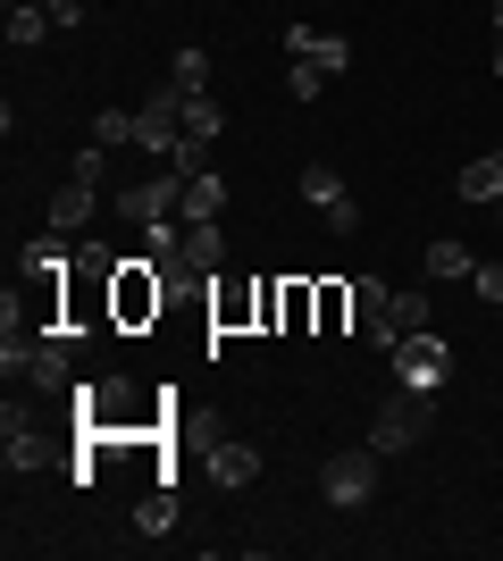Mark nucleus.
I'll list each match as a JSON object with an SVG mask.
<instances>
[{
	"mask_svg": "<svg viewBox=\"0 0 503 561\" xmlns=\"http://www.w3.org/2000/svg\"><path fill=\"white\" fill-rule=\"evenodd\" d=\"M93 218H101V185H84V176H68V185L50 193L43 227H59V234H93Z\"/></svg>",
	"mask_w": 503,
	"mask_h": 561,
	"instance_id": "obj_10",
	"label": "nucleus"
},
{
	"mask_svg": "<svg viewBox=\"0 0 503 561\" xmlns=\"http://www.w3.org/2000/svg\"><path fill=\"white\" fill-rule=\"evenodd\" d=\"M495 34H503V0H495Z\"/></svg>",
	"mask_w": 503,
	"mask_h": 561,
	"instance_id": "obj_32",
	"label": "nucleus"
},
{
	"mask_svg": "<svg viewBox=\"0 0 503 561\" xmlns=\"http://www.w3.org/2000/svg\"><path fill=\"white\" fill-rule=\"evenodd\" d=\"M428 328H436V302H428V285L395 294V344H403V335H428Z\"/></svg>",
	"mask_w": 503,
	"mask_h": 561,
	"instance_id": "obj_20",
	"label": "nucleus"
},
{
	"mask_svg": "<svg viewBox=\"0 0 503 561\" xmlns=\"http://www.w3.org/2000/svg\"><path fill=\"white\" fill-rule=\"evenodd\" d=\"M185 135H202V142H218L227 135V110H218L210 93H185Z\"/></svg>",
	"mask_w": 503,
	"mask_h": 561,
	"instance_id": "obj_24",
	"label": "nucleus"
},
{
	"mask_svg": "<svg viewBox=\"0 0 503 561\" xmlns=\"http://www.w3.org/2000/svg\"><path fill=\"white\" fill-rule=\"evenodd\" d=\"M353 319H361V335H369L378 352H395V285L353 277Z\"/></svg>",
	"mask_w": 503,
	"mask_h": 561,
	"instance_id": "obj_9",
	"label": "nucleus"
},
{
	"mask_svg": "<svg viewBox=\"0 0 503 561\" xmlns=\"http://www.w3.org/2000/svg\"><path fill=\"white\" fill-rule=\"evenodd\" d=\"M428 420H436V402L428 394H395V402H378V420H369V453H378V461H395V453H411L420 445V436H428Z\"/></svg>",
	"mask_w": 503,
	"mask_h": 561,
	"instance_id": "obj_4",
	"label": "nucleus"
},
{
	"mask_svg": "<svg viewBox=\"0 0 503 561\" xmlns=\"http://www.w3.org/2000/svg\"><path fill=\"white\" fill-rule=\"evenodd\" d=\"M319 494H328L335 512H361L369 494H378V453L361 445V453H335L328 469H319Z\"/></svg>",
	"mask_w": 503,
	"mask_h": 561,
	"instance_id": "obj_6",
	"label": "nucleus"
},
{
	"mask_svg": "<svg viewBox=\"0 0 503 561\" xmlns=\"http://www.w3.org/2000/svg\"><path fill=\"white\" fill-rule=\"evenodd\" d=\"M210 478H218L227 494L252 486V478H261V453H252V445H210Z\"/></svg>",
	"mask_w": 503,
	"mask_h": 561,
	"instance_id": "obj_16",
	"label": "nucleus"
},
{
	"mask_svg": "<svg viewBox=\"0 0 503 561\" xmlns=\"http://www.w3.org/2000/svg\"><path fill=\"white\" fill-rule=\"evenodd\" d=\"M168 294H176V285L151 277V260H126L118 277H110V328H151Z\"/></svg>",
	"mask_w": 503,
	"mask_h": 561,
	"instance_id": "obj_3",
	"label": "nucleus"
},
{
	"mask_svg": "<svg viewBox=\"0 0 503 561\" xmlns=\"http://www.w3.org/2000/svg\"><path fill=\"white\" fill-rule=\"evenodd\" d=\"M227 268V243H218V218L210 227H185V277H218ZM176 277V285H185Z\"/></svg>",
	"mask_w": 503,
	"mask_h": 561,
	"instance_id": "obj_14",
	"label": "nucleus"
},
{
	"mask_svg": "<svg viewBox=\"0 0 503 561\" xmlns=\"http://www.w3.org/2000/svg\"><path fill=\"white\" fill-rule=\"evenodd\" d=\"M101 168H110V151H101V142H84V151H76V176H84V185H101Z\"/></svg>",
	"mask_w": 503,
	"mask_h": 561,
	"instance_id": "obj_29",
	"label": "nucleus"
},
{
	"mask_svg": "<svg viewBox=\"0 0 503 561\" xmlns=\"http://www.w3.org/2000/svg\"><path fill=\"white\" fill-rule=\"evenodd\" d=\"M470 285H479V302L503 310V268H470Z\"/></svg>",
	"mask_w": 503,
	"mask_h": 561,
	"instance_id": "obj_30",
	"label": "nucleus"
},
{
	"mask_svg": "<svg viewBox=\"0 0 503 561\" xmlns=\"http://www.w3.org/2000/svg\"><path fill=\"white\" fill-rule=\"evenodd\" d=\"M68 411L93 427V436H144V427H151L144 411H135V386H126V377H76Z\"/></svg>",
	"mask_w": 503,
	"mask_h": 561,
	"instance_id": "obj_1",
	"label": "nucleus"
},
{
	"mask_svg": "<svg viewBox=\"0 0 503 561\" xmlns=\"http://www.w3.org/2000/svg\"><path fill=\"white\" fill-rule=\"evenodd\" d=\"M18 268H25L34 285H59V277L76 268V260H68V234H59V227H43V234H34V243L18 252Z\"/></svg>",
	"mask_w": 503,
	"mask_h": 561,
	"instance_id": "obj_11",
	"label": "nucleus"
},
{
	"mask_svg": "<svg viewBox=\"0 0 503 561\" xmlns=\"http://www.w3.org/2000/svg\"><path fill=\"white\" fill-rule=\"evenodd\" d=\"M454 193H461V202H479V210H487V202H503V160H495V151H487V160H470V168L454 176Z\"/></svg>",
	"mask_w": 503,
	"mask_h": 561,
	"instance_id": "obj_17",
	"label": "nucleus"
},
{
	"mask_svg": "<svg viewBox=\"0 0 503 561\" xmlns=\"http://www.w3.org/2000/svg\"><path fill=\"white\" fill-rule=\"evenodd\" d=\"M386 360H395V386H411V394H436V386L454 377V344H445L436 328H428V335H403Z\"/></svg>",
	"mask_w": 503,
	"mask_h": 561,
	"instance_id": "obj_5",
	"label": "nucleus"
},
{
	"mask_svg": "<svg viewBox=\"0 0 503 561\" xmlns=\"http://www.w3.org/2000/svg\"><path fill=\"white\" fill-rule=\"evenodd\" d=\"M302 202H311L319 218H335L344 202H353V193H344V176H335L328 160H311V168H302Z\"/></svg>",
	"mask_w": 503,
	"mask_h": 561,
	"instance_id": "obj_15",
	"label": "nucleus"
},
{
	"mask_svg": "<svg viewBox=\"0 0 503 561\" xmlns=\"http://www.w3.org/2000/svg\"><path fill=\"white\" fill-rule=\"evenodd\" d=\"M286 93L294 101H319V93H328V68H302V59H294V68H286Z\"/></svg>",
	"mask_w": 503,
	"mask_h": 561,
	"instance_id": "obj_28",
	"label": "nucleus"
},
{
	"mask_svg": "<svg viewBox=\"0 0 503 561\" xmlns=\"http://www.w3.org/2000/svg\"><path fill=\"white\" fill-rule=\"evenodd\" d=\"M76 344H84V328H43V335H25V386H43V394L68 402V394H76Z\"/></svg>",
	"mask_w": 503,
	"mask_h": 561,
	"instance_id": "obj_2",
	"label": "nucleus"
},
{
	"mask_svg": "<svg viewBox=\"0 0 503 561\" xmlns=\"http://www.w3.org/2000/svg\"><path fill=\"white\" fill-rule=\"evenodd\" d=\"M43 34H59V25H50V9H43V0H9V50L43 43Z\"/></svg>",
	"mask_w": 503,
	"mask_h": 561,
	"instance_id": "obj_19",
	"label": "nucleus"
},
{
	"mask_svg": "<svg viewBox=\"0 0 503 561\" xmlns=\"http://www.w3.org/2000/svg\"><path fill=\"white\" fill-rule=\"evenodd\" d=\"M344 319H353V285H319V328H344Z\"/></svg>",
	"mask_w": 503,
	"mask_h": 561,
	"instance_id": "obj_27",
	"label": "nucleus"
},
{
	"mask_svg": "<svg viewBox=\"0 0 503 561\" xmlns=\"http://www.w3.org/2000/svg\"><path fill=\"white\" fill-rule=\"evenodd\" d=\"M311 319H319V285H302V277H294V285H277V328H286V335H302Z\"/></svg>",
	"mask_w": 503,
	"mask_h": 561,
	"instance_id": "obj_18",
	"label": "nucleus"
},
{
	"mask_svg": "<svg viewBox=\"0 0 503 561\" xmlns=\"http://www.w3.org/2000/svg\"><path fill=\"white\" fill-rule=\"evenodd\" d=\"M470 268H479V260H470V243H454V234H436L428 252H420V277L428 285H461Z\"/></svg>",
	"mask_w": 503,
	"mask_h": 561,
	"instance_id": "obj_12",
	"label": "nucleus"
},
{
	"mask_svg": "<svg viewBox=\"0 0 503 561\" xmlns=\"http://www.w3.org/2000/svg\"><path fill=\"white\" fill-rule=\"evenodd\" d=\"M168 84H185V93H210V50L185 43L176 59H168Z\"/></svg>",
	"mask_w": 503,
	"mask_h": 561,
	"instance_id": "obj_23",
	"label": "nucleus"
},
{
	"mask_svg": "<svg viewBox=\"0 0 503 561\" xmlns=\"http://www.w3.org/2000/svg\"><path fill=\"white\" fill-rule=\"evenodd\" d=\"M84 135H93L101 151H118V142H135V110H101L93 126H84Z\"/></svg>",
	"mask_w": 503,
	"mask_h": 561,
	"instance_id": "obj_25",
	"label": "nucleus"
},
{
	"mask_svg": "<svg viewBox=\"0 0 503 561\" xmlns=\"http://www.w3.org/2000/svg\"><path fill=\"white\" fill-rule=\"evenodd\" d=\"M135 528H144V537H160V528H176V486H160V478H151V494H144V503H135Z\"/></svg>",
	"mask_w": 503,
	"mask_h": 561,
	"instance_id": "obj_22",
	"label": "nucleus"
},
{
	"mask_svg": "<svg viewBox=\"0 0 503 561\" xmlns=\"http://www.w3.org/2000/svg\"><path fill=\"white\" fill-rule=\"evenodd\" d=\"M218 210H227V185H218V168L185 176V202H176V218H185V227H210Z\"/></svg>",
	"mask_w": 503,
	"mask_h": 561,
	"instance_id": "obj_13",
	"label": "nucleus"
},
{
	"mask_svg": "<svg viewBox=\"0 0 503 561\" xmlns=\"http://www.w3.org/2000/svg\"><path fill=\"white\" fill-rule=\"evenodd\" d=\"M487 76H503V34H495V68H487Z\"/></svg>",
	"mask_w": 503,
	"mask_h": 561,
	"instance_id": "obj_31",
	"label": "nucleus"
},
{
	"mask_svg": "<svg viewBox=\"0 0 503 561\" xmlns=\"http://www.w3.org/2000/svg\"><path fill=\"white\" fill-rule=\"evenodd\" d=\"M495 218H503V202H495Z\"/></svg>",
	"mask_w": 503,
	"mask_h": 561,
	"instance_id": "obj_33",
	"label": "nucleus"
},
{
	"mask_svg": "<svg viewBox=\"0 0 503 561\" xmlns=\"http://www.w3.org/2000/svg\"><path fill=\"white\" fill-rule=\"evenodd\" d=\"M261 302H268V285H252V294H243V285H227V294L210 302V319H218V328H243V319H261Z\"/></svg>",
	"mask_w": 503,
	"mask_h": 561,
	"instance_id": "obj_21",
	"label": "nucleus"
},
{
	"mask_svg": "<svg viewBox=\"0 0 503 561\" xmlns=\"http://www.w3.org/2000/svg\"><path fill=\"white\" fill-rule=\"evenodd\" d=\"M286 59L344 76V68H353V43H344V34H328V25H302V18H294V25H286Z\"/></svg>",
	"mask_w": 503,
	"mask_h": 561,
	"instance_id": "obj_8",
	"label": "nucleus"
},
{
	"mask_svg": "<svg viewBox=\"0 0 503 561\" xmlns=\"http://www.w3.org/2000/svg\"><path fill=\"white\" fill-rule=\"evenodd\" d=\"M43 461H50V453H43V436H34V427H9V469L25 478V469H43Z\"/></svg>",
	"mask_w": 503,
	"mask_h": 561,
	"instance_id": "obj_26",
	"label": "nucleus"
},
{
	"mask_svg": "<svg viewBox=\"0 0 503 561\" xmlns=\"http://www.w3.org/2000/svg\"><path fill=\"white\" fill-rule=\"evenodd\" d=\"M176 202H185V176L168 168V176H144V185L118 193V218L126 227H151V218H176Z\"/></svg>",
	"mask_w": 503,
	"mask_h": 561,
	"instance_id": "obj_7",
	"label": "nucleus"
}]
</instances>
